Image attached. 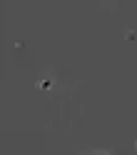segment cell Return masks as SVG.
<instances>
[{
  "label": "cell",
  "mask_w": 137,
  "mask_h": 155,
  "mask_svg": "<svg viewBox=\"0 0 137 155\" xmlns=\"http://www.w3.org/2000/svg\"><path fill=\"white\" fill-rule=\"evenodd\" d=\"M97 155H105V153H97Z\"/></svg>",
  "instance_id": "obj_1"
}]
</instances>
